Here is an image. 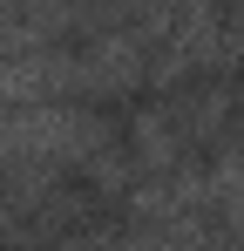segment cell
<instances>
[{
  "label": "cell",
  "instance_id": "3957f363",
  "mask_svg": "<svg viewBox=\"0 0 244 251\" xmlns=\"http://www.w3.org/2000/svg\"><path fill=\"white\" fill-rule=\"evenodd\" d=\"M129 163H136V156L109 143V150H95V156H88V183H95V190H129Z\"/></svg>",
  "mask_w": 244,
  "mask_h": 251
},
{
  "label": "cell",
  "instance_id": "6da1fadb",
  "mask_svg": "<svg viewBox=\"0 0 244 251\" xmlns=\"http://www.w3.org/2000/svg\"><path fill=\"white\" fill-rule=\"evenodd\" d=\"M75 61H81V95H122L149 82V41L136 27H102L95 41L75 48Z\"/></svg>",
  "mask_w": 244,
  "mask_h": 251
},
{
  "label": "cell",
  "instance_id": "277c9868",
  "mask_svg": "<svg viewBox=\"0 0 244 251\" xmlns=\"http://www.w3.org/2000/svg\"><path fill=\"white\" fill-rule=\"evenodd\" d=\"M102 251H183V245H170V238H156V231H129V238H109Z\"/></svg>",
  "mask_w": 244,
  "mask_h": 251
},
{
  "label": "cell",
  "instance_id": "7a4b0ae2",
  "mask_svg": "<svg viewBox=\"0 0 244 251\" xmlns=\"http://www.w3.org/2000/svg\"><path fill=\"white\" fill-rule=\"evenodd\" d=\"M129 143H136V163L176 176V163H183V129L170 123V109H143V116L129 123Z\"/></svg>",
  "mask_w": 244,
  "mask_h": 251
}]
</instances>
